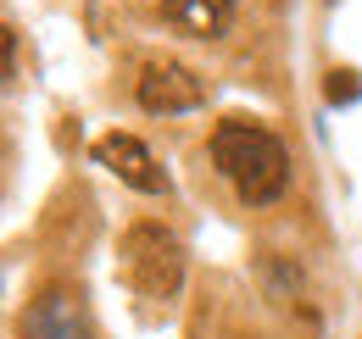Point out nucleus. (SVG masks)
Segmentation results:
<instances>
[{
	"instance_id": "nucleus-5",
	"label": "nucleus",
	"mask_w": 362,
	"mask_h": 339,
	"mask_svg": "<svg viewBox=\"0 0 362 339\" xmlns=\"http://www.w3.org/2000/svg\"><path fill=\"white\" fill-rule=\"evenodd\" d=\"M23 339H95L90 334V317H84V306L78 295H67V290H50L28 306V317H23Z\"/></svg>"
},
{
	"instance_id": "nucleus-3",
	"label": "nucleus",
	"mask_w": 362,
	"mask_h": 339,
	"mask_svg": "<svg viewBox=\"0 0 362 339\" xmlns=\"http://www.w3.org/2000/svg\"><path fill=\"white\" fill-rule=\"evenodd\" d=\"M134 100L151 117H173V112H195L206 100V84L184 61H145L139 67V84H134Z\"/></svg>"
},
{
	"instance_id": "nucleus-1",
	"label": "nucleus",
	"mask_w": 362,
	"mask_h": 339,
	"mask_svg": "<svg viewBox=\"0 0 362 339\" xmlns=\"http://www.w3.org/2000/svg\"><path fill=\"white\" fill-rule=\"evenodd\" d=\"M212 167L228 178V189L245 206H268L290 189V150L279 145V133L245 117H228L212 128Z\"/></svg>"
},
{
	"instance_id": "nucleus-6",
	"label": "nucleus",
	"mask_w": 362,
	"mask_h": 339,
	"mask_svg": "<svg viewBox=\"0 0 362 339\" xmlns=\"http://www.w3.org/2000/svg\"><path fill=\"white\" fill-rule=\"evenodd\" d=\"M240 0H162V17L189 40H218Z\"/></svg>"
},
{
	"instance_id": "nucleus-4",
	"label": "nucleus",
	"mask_w": 362,
	"mask_h": 339,
	"mask_svg": "<svg viewBox=\"0 0 362 339\" xmlns=\"http://www.w3.org/2000/svg\"><path fill=\"white\" fill-rule=\"evenodd\" d=\"M95 162L106 172H117L139 195H162V189H168V172L156 167V156L139 145L134 133H100V139H95Z\"/></svg>"
},
{
	"instance_id": "nucleus-7",
	"label": "nucleus",
	"mask_w": 362,
	"mask_h": 339,
	"mask_svg": "<svg viewBox=\"0 0 362 339\" xmlns=\"http://www.w3.org/2000/svg\"><path fill=\"white\" fill-rule=\"evenodd\" d=\"M362 89H357V78H351V73H334V84H329V100H334V106H340V100H357Z\"/></svg>"
},
{
	"instance_id": "nucleus-2",
	"label": "nucleus",
	"mask_w": 362,
	"mask_h": 339,
	"mask_svg": "<svg viewBox=\"0 0 362 339\" xmlns=\"http://www.w3.org/2000/svg\"><path fill=\"white\" fill-rule=\"evenodd\" d=\"M123 273L145 300H168L184 284V245L162 222H134L123 234Z\"/></svg>"
}]
</instances>
